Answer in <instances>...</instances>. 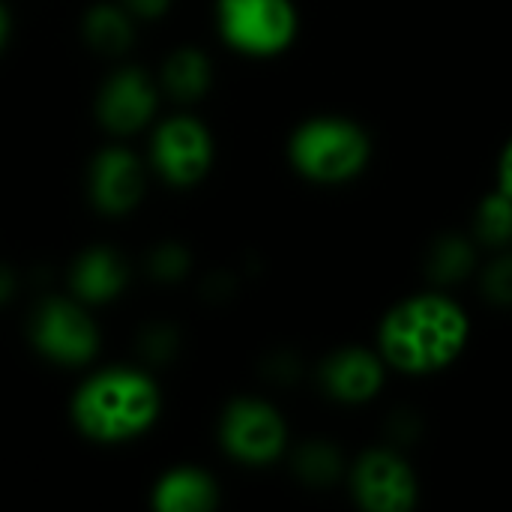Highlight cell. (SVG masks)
<instances>
[{"instance_id": "obj_1", "label": "cell", "mask_w": 512, "mask_h": 512, "mask_svg": "<svg viewBox=\"0 0 512 512\" xmlns=\"http://www.w3.org/2000/svg\"><path fill=\"white\" fill-rule=\"evenodd\" d=\"M471 339V318L453 297L426 291L396 303L378 327V354L402 375H435L453 366Z\"/></svg>"}, {"instance_id": "obj_2", "label": "cell", "mask_w": 512, "mask_h": 512, "mask_svg": "<svg viewBox=\"0 0 512 512\" xmlns=\"http://www.w3.org/2000/svg\"><path fill=\"white\" fill-rule=\"evenodd\" d=\"M159 414L156 384L135 369H105L81 384L72 402L75 426L99 444L138 438Z\"/></svg>"}, {"instance_id": "obj_3", "label": "cell", "mask_w": 512, "mask_h": 512, "mask_svg": "<svg viewBox=\"0 0 512 512\" xmlns=\"http://www.w3.org/2000/svg\"><path fill=\"white\" fill-rule=\"evenodd\" d=\"M288 156L306 180L339 186L366 171L372 138L348 117H312L291 135Z\"/></svg>"}, {"instance_id": "obj_4", "label": "cell", "mask_w": 512, "mask_h": 512, "mask_svg": "<svg viewBox=\"0 0 512 512\" xmlns=\"http://www.w3.org/2000/svg\"><path fill=\"white\" fill-rule=\"evenodd\" d=\"M216 12L225 42L252 57H273L297 36L291 0H219Z\"/></svg>"}, {"instance_id": "obj_5", "label": "cell", "mask_w": 512, "mask_h": 512, "mask_svg": "<svg viewBox=\"0 0 512 512\" xmlns=\"http://www.w3.org/2000/svg\"><path fill=\"white\" fill-rule=\"evenodd\" d=\"M30 339L42 357L60 366H84L99 348L93 318L78 303L63 297H48L39 303L30 321Z\"/></svg>"}, {"instance_id": "obj_6", "label": "cell", "mask_w": 512, "mask_h": 512, "mask_svg": "<svg viewBox=\"0 0 512 512\" xmlns=\"http://www.w3.org/2000/svg\"><path fill=\"white\" fill-rule=\"evenodd\" d=\"M222 447L243 465H270L288 447V426L282 414L261 399H237L222 417Z\"/></svg>"}, {"instance_id": "obj_7", "label": "cell", "mask_w": 512, "mask_h": 512, "mask_svg": "<svg viewBox=\"0 0 512 512\" xmlns=\"http://www.w3.org/2000/svg\"><path fill=\"white\" fill-rule=\"evenodd\" d=\"M351 495L366 512H411L420 480L396 450H369L351 468Z\"/></svg>"}, {"instance_id": "obj_8", "label": "cell", "mask_w": 512, "mask_h": 512, "mask_svg": "<svg viewBox=\"0 0 512 512\" xmlns=\"http://www.w3.org/2000/svg\"><path fill=\"white\" fill-rule=\"evenodd\" d=\"M213 162V138L207 126L195 117H171L156 129L153 165L174 186L198 183Z\"/></svg>"}, {"instance_id": "obj_9", "label": "cell", "mask_w": 512, "mask_h": 512, "mask_svg": "<svg viewBox=\"0 0 512 512\" xmlns=\"http://www.w3.org/2000/svg\"><path fill=\"white\" fill-rule=\"evenodd\" d=\"M156 111V87L141 69L114 72L96 99V114L102 126L114 135H132L150 123Z\"/></svg>"}, {"instance_id": "obj_10", "label": "cell", "mask_w": 512, "mask_h": 512, "mask_svg": "<svg viewBox=\"0 0 512 512\" xmlns=\"http://www.w3.org/2000/svg\"><path fill=\"white\" fill-rule=\"evenodd\" d=\"M87 189L96 210L108 216L129 213L144 195V171L138 156L123 147L102 150L90 165Z\"/></svg>"}, {"instance_id": "obj_11", "label": "cell", "mask_w": 512, "mask_h": 512, "mask_svg": "<svg viewBox=\"0 0 512 512\" xmlns=\"http://www.w3.org/2000/svg\"><path fill=\"white\" fill-rule=\"evenodd\" d=\"M387 378V363L378 351L351 345L330 354L321 366V384L330 399L342 405H363L372 402Z\"/></svg>"}, {"instance_id": "obj_12", "label": "cell", "mask_w": 512, "mask_h": 512, "mask_svg": "<svg viewBox=\"0 0 512 512\" xmlns=\"http://www.w3.org/2000/svg\"><path fill=\"white\" fill-rule=\"evenodd\" d=\"M69 282L81 303H108L126 288V264L114 249L96 246L75 261Z\"/></svg>"}, {"instance_id": "obj_13", "label": "cell", "mask_w": 512, "mask_h": 512, "mask_svg": "<svg viewBox=\"0 0 512 512\" xmlns=\"http://www.w3.org/2000/svg\"><path fill=\"white\" fill-rule=\"evenodd\" d=\"M216 504H219V489L198 468L168 471L153 489V507L159 512H207Z\"/></svg>"}, {"instance_id": "obj_14", "label": "cell", "mask_w": 512, "mask_h": 512, "mask_svg": "<svg viewBox=\"0 0 512 512\" xmlns=\"http://www.w3.org/2000/svg\"><path fill=\"white\" fill-rule=\"evenodd\" d=\"M84 39L93 51L117 57L135 39L132 15L120 3H99L84 15Z\"/></svg>"}, {"instance_id": "obj_15", "label": "cell", "mask_w": 512, "mask_h": 512, "mask_svg": "<svg viewBox=\"0 0 512 512\" xmlns=\"http://www.w3.org/2000/svg\"><path fill=\"white\" fill-rule=\"evenodd\" d=\"M210 78H213V66L207 54L198 48H180L162 66V84L180 102H192L204 96L210 87Z\"/></svg>"}, {"instance_id": "obj_16", "label": "cell", "mask_w": 512, "mask_h": 512, "mask_svg": "<svg viewBox=\"0 0 512 512\" xmlns=\"http://www.w3.org/2000/svg\"><path fill=\"white\" fill-rule=\"evenodd\" d=\"M426 267H429V279L432 282H438V285H459L477 267L474 243L459 237V234H447V237L435 240V246L429 249Z\"/></svg>"}, {"instance_id": "obj_17", "label": "cell", "mask_w": 512, "mask_h": 512, "mask_svg": "<svg viewBox=\"0 0 512 512\" xmlns=\"http://www.w3.org/2000/svg\"><path fill=\"white\" fill-rule=\"evenodd\" d=\"M474 237L489 249H510L512 243V198L501 189L486 195L474 213Z\"/></svg>"}, {"instance_id": "obj_18", "label": "cell", "mask_w": 512, "mask_h": 512, "mask_svg": "<svg viewBox=\"0 0 512 512\" xmlns=\"http://www.w3.org/2000/svg\"><path fill=\"white\" fill-rule=\"evenodd\" d=\"M342 456L333 444L327 441H309L297 450L294 456V471L306 486L327 489L342 477Z\"/></svg>"}, {"instance_id": "obj_19", "label": "cell", "mask_w": 512, "mask_h": 512, "mask_svg": "<svg viewBox=\"0 0 512 512\" xmlns=\"http://www.w3.org/2000/svg\"><path fill=\"white\" fill-rule=\"evenodd\" d=\"M483 294L495 306H512V249H498L495 261L483 270Z\"/></svg>"}, {"instance_id": "obj_20", "label": "cell", "mask_w": 512, "mask_h": 512, "mask_svg": "<svg viewBox=\"0 0 512 512\" xmlns=\"http://www.w3.org/2000/svg\"><path fill=\"white\" fill-rule=\"evenodd\" d=\"M150 273L159 282H177L189 270V252L177 243H162L150 252Z\"/></svg>"}, {"instance_id": "obj_21", "label": "cell", "mask_w": 512, "mask_h": 512, "mask_svg": "<svg viewBox=\"0 0 512 512\" xmlns=\"http://www.w3.org/2000/svg\"><path fill=\"white\" fill-rule=\"evenodd\" d=\"M174 351H177V339H174V330H168V327H150L141 336V354L153 363L168 360Z\"/></svg>"}, {"instance_id": "obj_22", "label": "cell", "mask_w": 512, "mask_h": 512, "mask_svg": "<svg viewBox=\"0 0 512 512\" xmlns=\"http://www.w3.org/2000/svg\"><path fill=\"white\" fill-rule=\"evenodd\" d=\"M120 6L132 15V18H159L168 12L171 0H120Z\"/></svg>"}, {"instance_id": "obj_23", "label": "cell", "mask_w": 512, "mask_h": 512, "mask_svg": "<svg viewBox=\"0 0 512 512\" xmlns=\"http://www.w3.org/2000/svg\"><path fill=\"white\" fill-rule=\"evenodd\" d=\"M498 189L512 198V138L507 141V147L501 150V159H498Z\"/></svg>"}, {"instance_id": "obj_24", "label": "cell", "mask_w": 512, "mask_h": 512, "mask_svg": "<svg viewBox=\"0 0 512 512\" xmlns=\"http://www.w3.org/2000/svg\"><path fill=\"white\" fill-rule=\"evenodd\" d=\"M15 291V276L9 267H0V303H6Z\"/></svg>"}, {"instance_id": "obj_25", "label": "cell", "mask_w": 512, "mask_h": 512, "mask_svg": "<svg viewBox=\"0 0 512 512\" xmlns=\"http://www.w3.org/2000/svg\"><path fill=\"white\" fill-rule=\"evenodd\" d=\"M9 33H12V18H9V9L0 3V51H3L6 42H9Z\"/></svg>"}]
</instances>
